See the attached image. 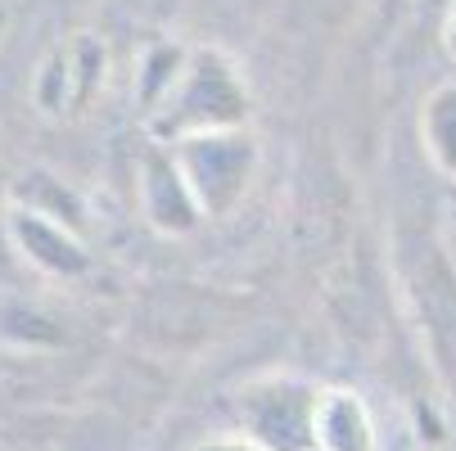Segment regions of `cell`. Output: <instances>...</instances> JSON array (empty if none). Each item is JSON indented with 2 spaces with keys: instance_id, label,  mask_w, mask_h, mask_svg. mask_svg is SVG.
<instances>
[{
  "instance_id": "8992f818",
  "label": "cell",
  "mask_w": 456,
  "mask_h": 451,
  "mask_svg": "<svg viewBox=\"0 0 456 451\" xmlns=\"http://www.w3.org/2000/svg\"><path fill=\"white\" fill-rule=\"evenodd\" d=\"M316 451H379L375 415L357 389H321Z\"/></svg>"
},
{
  "instance_id": "6da1fadb",
  "label": "cell",
  "mask_w": 456,
  "mask_h": 451,
  "mask_svg": "<svg viewBox=\"0 0 456 451\" xmlns=\"http://www.w3.org/2000/svg\"><path fill=\"white\" fill-rule=\"evenodd\" d=\"M248 113H253V95H248L244 68L217 45H194L167 104L145 117V132H150V141L176 145L200 132L248 126Z\"/></svg>"
},
{
  "instance_id": "3957f363",
  "label": "cell",
  "mask_w": 456,
  "mask_h": 451,
  "mask_svg": "<svg viewBox=\"0 0 456 451\" xmlns=\"http://www.w3.org/2000/svg\"><path fill=\"white\" fill-rule=\"evenodd\" d=\"M316 402L321 389L312 379L267 370L235 393V420L263 451H316Z\"/></svg>"
},
{
  "instance_id": "7c38bea8",
  "label": "cell",
  "mask_w": 456,
  "mask_h": 451,
  "mask_svg": "<svg viewBox=\"0 0 456 451\" xmlns=\"http://www.w3.org/2000/svg\"><path fill=\"white\" fill-rule=\"evenodd\" d=\"M190 451H263L253 438H244V433H213V438H204V442H194Z\"/></svg>"
},
{
  "instance_id": "9c48e42d",
  "label": "cell",
  "mask_w": 456,
  "mask_h": 451,
  "mask_svg": "<svg viewBox=\"0 0 456 451\" xmlns=\"http://www.w3.org/2000/svg\"><path fill=\"white\" fill-rule=\"evenodd\" d=\"M185 63H190V45H181V41H150L141 50L132 91H136V104H141L145 117L167 104V95L176 91V82L185 73Z\"/></svg>"
},
{
  "instance_id": "ba28073f",
  "label": "cell",
  "mask_w": 456,
  "mask_h": 451,
  "mask_svg": "<svg viewBox=\"0 0 456 451\" xmlns=\"http://www.w3.org/2000/svg\"><path fill=\"white\" fill-rule=\"evenodd\" d=\"M420 149L429 158V167L456 185V77L438 82L425 104H420Z\"/></svg>"
},
{
  "instance_id": "277c9868",
  "label": "cell",
  "mask_w": 456,
  "mask_h": 451,
  "mask_svg": "<svg viewBox=\"0 0 456 451\" xmlns=\"http://www.w3.org/2000/svg\"><path fill=\"white\" fill-rule=\"evenodd\" d=\"M136 208H141V221L163 235V239H190L204 230V208H200V195L194 185L185 181L181 163H176V149L163 145V141H150L141 149V163H136Z\"/></svg>"
},
{
  "instance_id": "30bf717a",
  "label": "cell",
  "mask_w": 456,
  "mask_h": 451,
  "mask_svg": "<svg viewBox=\"0 0 456 451\" xmlns=\"http://www.w3.org/2000/svg\"><path fill=\"white\" fill-rule=\"evenodd\" d=\"M32 104L41 109V117H63L77 109V82H73V63H69V50H50L41 59V68L32 73Z\"/></svg>"
},
{
  "instance_id": "52a82bcc",
  "label": "cell",
  "mask_w": 456,
  "mask_h": 451,
  "mask_svg": "<svg viewBox=\"0 0 456 451\" xmlns=\"http://www.w3.org/2000/svg\"><path fill=\"white\" fill-rule=\"evenodd\" d=\"M10 204H23V208H32V213H41V217H54V221L73 226V230H82V235H86V226H91V204H86V195H82L69 176H59V172H50V167H28V172L14 181Z\"/></svg>"
},
{
  "instance_id": "7a4b0ae2",
  "label": "cell",
  "mask_w": 456,
  "mask_h": 451,
  "mask_svg": "<svg viewBox=\"0 0 456 451\" xmlns=\"http://www.w3.org/2000/svg\"><path fill=\"white\" fill-rule=\"evenodd\" d=\"M185 181L200 195V208L208 221H226L244 208L248 189L263 167V149L248 126H231V132H200L172 145Z\"/></svg>"
},
{
  "instance_id": "4fadbf2b",
  "label": "cell",
  "mask_w": 456,
  "mask_h": 451,
  "mask_svg": "<svg viewBox=\"0 0 456 451\" xmlns=\"http://www.w3.org/2000/svg\"><path fill=\"white\" fill-rule=\"evenodd\" d=\"M443 50H447L452 63H456V0H452V10H447V19H443Z\"/></svg>"
},
{
  "instance_id": "5b68a950",
  "label": "cell",
  "mask_w": 456,
  "mask_h": 451,
  "mask_svg": "<svg viewBox=\"0 0 456 451\" xmlns=\"http://www.w3.org/2000/svg\"><path fill=\"white\" fill-rule=\"evenodd\" d=\"M5 239L19 253V262L32 267L45 280H82L91 271V244L82 230L63 226L54 217H41L23 204H10L5 213Z\"/></svg>"
},
{
  "instance_id": "8fae6325",
  "label": "cell",
  "mask_w": 456,
  "mask_h": 451,
  "mask_svg": "<svg viewBox=\"0 0 456 451\" xmlns=\"http://www.w3.org/2000/svg\"><path fill=\"white\" fill-rule=\"evenodd\" d=\"M63 50H69V63H73L77 109H86V104L104 91V77H109V45H104V36H95V32H77Z\"/></svg>"
}]
</instances>
